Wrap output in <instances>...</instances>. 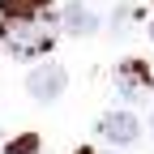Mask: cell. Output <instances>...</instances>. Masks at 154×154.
<instances>
[{
	"mask_svg": "<svg viewBox=\"0 0 154 154\" xmlns=\"http://www.w3.org/2000/svg\"><path fill=\"white\" fill-rule=\"evenodd\" d=\"M56 34H60V13L47 17H30V22H0V38L17 60H34V56H47L56 47Z\"/></svg>",
	"mask_w": 154,
	"mask_h": 154,
	"instance_id": "1",
	"label": "cell"
},
{
	"mask_svg": "<svg viewBox=\"0 0 154 154\" xmlns=\"http://www.w3.org/2000/svg\"><path fill=\"white\" fill-rule=\"evenodd\" d=\"M150 86H154V77H150V64L146 60H120V69H116V90H120L124 103L146 99Z\"/></svg>",
	"mask_w": 154,
	"mask_h": 154,
	"instance_id": "2",
	"label": "cell"
},
{
	"mask_svg": "<svg viewBox=\"0 0 154 154\" xmlns=\"http://www.w3.org/2000/svg\"><path fill=\"white\" fill-rule=\"evenodd\" d=\"M64 86H69V73H64L60 64H38V69L26 77V90H30L34 103H56V99L64 94Z\"/></svg>",
	"mask_w": 154,
	"mask_h": 154,
	"instance_id": "3",
	"label": "cell"
},
{
	"mask_svg": "<svg viewBox=\"0 0 154 154\" xmlns=\"http://www.w3.org/2000/svg\"><path fill=\"white\" fill-rule=\"evenodd\" d=\"M99 133H103L111 146H133L137 133H141V120L133 111H107L103 120H99Z\"/></svg>",
	"mask_w": 154,
	"mask_h": 154,
	"instance_id": "4",
	"label": "cell"
},
{
	"mask_svg": "<svg viewBox=\"0 0 154 154\" xmlns=\"http://www.w3.org/2000/svg\"><path fill=\"white\" fill-rule=\"evenodd\" d=\"M60 26H64V34L86 38V34L99 30V13H94L90 5H82V0H69V5L60 9Z\"/></svg>",
	"mask_w": 154,
	"mask_h": 154,
	"instance_id": "5",
	"label": "cell"
},
{
	"mask_svg": "<svg viewBox=\"0 0 154 154\" xmlns=\"http://www.w3.org/2000/svg\"><path fill=\"white\" fill-rule=\"evenodd\" d=\"M51 0H0V22H30V17H47Z\"/></svg>",
	"mask_w": 154,
	"mask_h": 154,
	"instance_id": "6",
	"label": "cell"
},
{
	"mask_svg": "<svg viewBox=\"0 0 154 154\" xmlns=\"http://www.w3.org/2000/svg\"><path fill=\"white\" fill-rule=\"evenodd\" d=\"M5 154H38V137L34 133H22V137H13L5 146Z\"/></svg>",
	"mask_w": 154,
	"mask_h": 154,
	"instance_id": "7",
	"label": "cell"
},
{
	"mask_svg": "<svg viewBox=\"0 0 154 154\" xmlns=\"http://www.w3.org/2000/svg\"><path fill=\"white\" fill-rule=\"evenodd\" d=\"M128 17H137V9H133V5H120V13H116V30H124Z\"/></svg>",
	"mask_w": 154,
	"mask_h": 154,
	"instance_id": "8",
	"label": "cell"
},
{
	"mask_svg": "<svg viewBox=\"0 0 154 154\" xmlns=\"http://www.w3.org/2000/svg\"><path fill=\"white\" fill-rule=\"evenodd\" d=\"M77 154H99V150H90V146H86V150H77Z\"/></svg>",
	"mask_w": 154,
	"mask_h": 154,
	"instance_id": "9",
	"label": "cell"
},
{
	"mask_svg": "<svg viewBox=\"0 0 154 154\" xmlns=\"http://www.w3.org/2000/svg\"><path fill=\"white\" fill-rule=\"evenodd\" d=\"M150 133H154V116H150Z\"/></svg>",
	"mask_w": 154,
	"mask_h": 154,
	"instance_id": "10",
	"label": "cell"
},
{
	"mask_svg": "<svg viewBox=\"0 0 154 154\" xmlns=\"http://www.w3.org/2000/svg\"><path fill=\"white\" fill-rule=\"evenodd\" d=\"M150 38H154V22H150Z\"/></svg>",
	"mask_w": 154,
	"mask_h": 154,
	"instance_id": "11",
	"label": "cell"
}]
</instances>
